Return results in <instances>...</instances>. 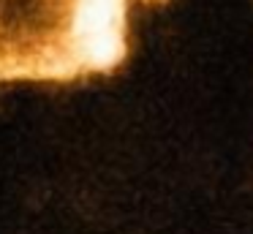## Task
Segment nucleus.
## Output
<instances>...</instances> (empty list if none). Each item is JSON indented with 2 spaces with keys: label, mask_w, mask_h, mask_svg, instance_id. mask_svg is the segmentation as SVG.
<instances>
[{
  "label": "nucleus",
  "mask_w": 253,
  "mask_h": 234,
  "mask_svg": "<svg viewBox=\"0 0 253 234\" xmlns=\"http://www.w3.org/2000/svg\"><path fill=\"white\" fill-rule=\"evenodd\" d=\"M131 0H0V82H77L128 57Z\"/></svg>",
  "instance_id": "1"
}]
</instances>
